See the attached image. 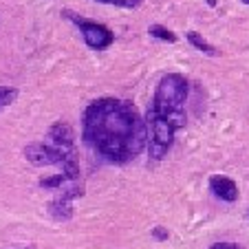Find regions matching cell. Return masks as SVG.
<instances>
[{
    "label": "cell",
    "mask_w": 249,
    "mask_h": 249,
    "mask_svg": "<svg viewBox=\"0 0 249 249\" xmlns=\"http://www.w3.org/2000/svg\"><path fill=\"white\" fill-rule=\"evenodd\" d=\"M84 141L104 161L128 163L148 146V124L130 102L95 99L84 110Z\"/></svg>",
    "instance_id": "obj_1"
},
{
    "label": "cell",
    "mask_w": 249,
    "mask_h": 249,
    "mask_svg": "<svg viewBox=\"0 0 249 249\" xmlns=\"http://www.w3.org/2000/svg\"><path fill=\"white\" fill-rule=\"evenodd\" d=\"M24 157L33 165H60L69 183H75L80 177V161L73 143V128L64 122H57L47 132L44 143H31L24 148Z\"/></svg>",
    "instance_id": "obj_2"
},
{
    "label": "cell",
    "mask_w": 249,
    "mask_h": 249,
    "mask_svg": "<svg viewBox=\"0 0 249 249\" xmlns=\"http://www.w3.org/2000/svg\"><path fill=\"white\" fill-rule=\"evenodd\" d=\"M190 95V82L179 73H168L161 77L159 86L155 90V102H152L150 110L168 119L177 130L185 126L188 117H185V99Z\"/></svg>",
    "instance_id": "obj_3"
},
{
    "label": "cell",
    "mask_w": 249,
    "mask_h": 249,
    "mask_svg": "<svg viewBox=\"0 0 249 249\" xmlns=\"http://www.w3.org/2000/svg\"><path fill=\"white\" fill-rule=\"evenodd\" d=\"M146 124H148V152H150L152 159H163L165 152L172 146L177 128L168 119L157 115L155 110H148Z\"/></svg>",
    "instance_id": "obj_4"
},
{
    "label": "cell",
    "mask_w": 249,
    "mask_h": 249,
    "mask_svg": "<svg viewBox=\"0 0 249 249\" xmlns=\"http://www.w3.org/2000/svg\"><path fill=\"white\" fill-rule=\"evenodd\" d=\"M64 16L71 20V22H75L77 29L82 31V38H84V42L89 44L90 49H95V51H104L106 47H110L113 44V31H110L108 27H104V24L99 22H93V20H86L82 18V16L73 14V11H64Z\"/></svg>",
    "instance_id": "obj_5"
},
{
    "label": "cell",
    "mask_w": 249,
    "mask_h": 249,
    "mask_svg": "<svg viewBox=\"0 0 249 249\" xmlns=\"http://www.w3.org/2000/svg\"><path fill=\"white\" fill-rule=\"evenodd\" d=\"M210 188H212V192L225 203H234L236 198H238V185H236L231 179H227V177H221V174L212 177Z\"/></svg>",
    "instance_id": "obj_6"
},
{
    "label": "cell",
    "mask_w": 249,
    "mask_h": 249,
    "mask_svg": "<svg viewBox=\"0 0 249 249\" xmlns=\"http://www.w3.org/2000/svg\"><path fill=\"white\" fill-rule=\"evenodd\" d=\"M185 38H188V42L192 44L194 49H198V51L205 53V55H216V53H218L216 49L212 47V44L207 42V40L203 38V36H201L198 31H188V33H185Z\"/></svg>",
    "instance_id": "obj_7"
},
{
    "label": "cell",
    "mask_w": 249,
    "mask_h": 249,
    "mask_svg": "<svg viewBox=\"0 0 249 249\" xmlns=\"http://www.w3.org/2000/svg\"><path fill=\"white\" fill-rule=\"evenodd\" d=\"M148 33H150L152 38H159V40H165V42H177V36H174L170 29H165L163 24H150V29H148Z\"/></svg>",
    "instance_id": "obj_8"
},
{
    "label": "cell",
    "mask_w": 249,
    "mask_h": 249,
    "mask_svg": "<svg viewBox=\"0 0 249 249\" xmlns=\"http://www.w3.org/2000/svg\"><path fill=\"white\" fill-rule=\"evenodd\" d=\"M16 97H18V90L16 89H11V86H0V108L9 106Z\"/></svg>",
    "instance_id": "obj_9"
},
{
    "label": "cell",
    "mask_w": 249,
    "mask_h": 249,
    "mask_svg": "<svg viewBox=\"0 0 249 249\" xmlns=\"http://www.w3.org/2000/svg\"><path fill=\"white\" fill-rule=\"evenodd\" d=\"M210 249H240V247H236L231 243H216V245H212Z\"/></svg>",
    "instance_id": "obj_10"
},
{
    "label": "cell",
    "mask_w": 249,
    "mask_h": 249,
    "mask_svg": "<svg viewBox=\"0 0 249 249\" xmlns=\"http://www.w3.org/2000/svg\"><path fill=\"white\" fill-rule=\"evenodd\" d=\"M141 0H122V7H128V9H132V7H137Z\"/></svg>",
    "instance_id": "obj_11"
},
{
    "label": "cell",
    "mask_w": 249,
    "mask_h": 249,
    "mask_svg": "<svg viewBox=\"0 0 249 249\" xmlns=\"http://www.w3.org/2000/svg\"><path fill=\"white\" fill-rule=\"evenodd\" d=\"M152 236H155V238H168V231L165 230H152Z\"/></svg>",
    "instance_id": "obj_12"
},
{
    "label": "cell",
    "mask_w": 249,
    "mask_h": 249,
    "mask_svg": "<svg viewBox=\"0 0 249 249\" xmlns=\"http://www.w3.org/2000/svg\"><path fill=\"white\" fill-rule=\"evenodd\" d=\"M97 2H106V5H117V7H122V0H97Z\"/></svg>",
    "instance_id": "obj_13"
},
{
    "label": "cell",
    "mask_w": 249,
    "mask_h": 249,
    "mask_svg": "<svg viewBox=\"0 0 249 249\" xmlns=\"http://www.w3.org/2000/svg\"><path fill=\"white\" fill-rule=\"evenodd\" d=\"M207 2H210V5H212V7H214V5H216V0H207Z\"/></svg>",
    "instance_id": "obj_14"
},
{
    "label": "cell",
    "mask_w": 249,
    "mask_h": 249,
    "mask_svg": "<svg viewBox=\"0 0 249 249\" xmlns=\"http://www.w3.org/2000/svg\"><path fill=\"white\" fill-rule=\"evenodd\" d=\"M243 2H245V5H249V0H243Z\"/></svg>",
    "instance_id": "obj_15"
}]
</instances>
